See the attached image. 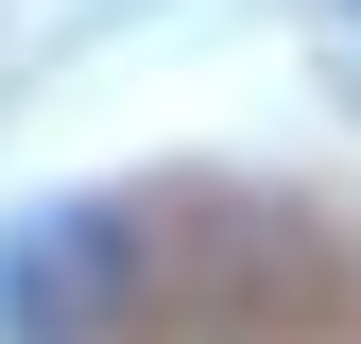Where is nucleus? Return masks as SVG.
Listing matches in <instances>:
<instances>
[{"label": "nucleus", "instance_id": "f257e3e1", "mask_svg": "<svg viewBox=\"0 0 361 344\" xmlns=\"http://www.w3.org/2000/svg\"><path fill=\"white\" fill-rule=\"evenodd\" d=\"M121 276H138V224H121V207H35V224H0V344L121 327Z\"/></svg>", "mask_w": 361, "mask_h": 344}]
</instances>
